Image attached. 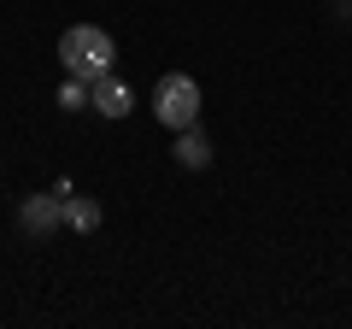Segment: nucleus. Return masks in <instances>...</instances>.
Masks as SVG:
<instances>
[{
	"mask_svg": "<svg viewBox=\"0 0 352 329\" xmlns=\"http://www.w3.org/2000/svg\"><path fill=\"white\" fill-rule=\"evenodd\" d=\"M59 65L76 83H100L106 71H118V41L106 36L100 24H71L59 36Z\"/></svg>",
	"mask_w": 352,
	"mask_h": 329,
	"instance_id": "1",
	"label": "nucleus"
},
{
	"mask_svg": "<svg viewBox=\"0 0 352 329\" xmlns=\"http://www.w3.org/2000/svg\"><path fill=\"white\" fill-rule=\"evenodd\" d=\"M59 106H65V112H76V106H88V83H76V76H71V83L59 89Z\"/></svg>",
	"mask_w": 352,
	"mask_h": 329,
	"instance_id": "7",
	"label": "nucleus"
},
{
	"mask_svg": "<svg viewBox=\"0 0 352 329\" xmlns=\"http://www.w3.org/2000/svg\"><path fill=\"white\" fill-rule=\"evenodd\" d=\"M153 118H159L164 129H188V124H200V83H194L188 71L159 76V89H153Z\"/></svg>",
	"mask_w": 352,
	"mask_h": 329,
	"instance_id": "2",
	"label": "nucleus"
},
{
	"mask_svg": "<svg viewBox=\"0 0 352 329\" xmlns=\"http://www.w3.org/2000/svg\"><path fill=\"white\" fill-rule=\"evenodd\" d=\"M65 229H76V235H94V229H100V200H88V194L65 200Z\"/></svg>",
	"mask_w": 352,
	"mask_h": 329,
	"instance_id": "6",
	"label": "nucleus"
},
{
	"mask_svg": "<svg viewBox=\"0 0 352 329\" xmlns=\"http://www.w3.org/2000/svg\"><path fill=\"white\" fill-rule=\"evenodd\" d=\"M88 106L100 118H129V106H135V94H129V83L118 71H106L100 83H88Z\"/></svg>",
	"mask_w": 352,
	"mask_h": 329,
	"instance_id": "4",
	"label": "nucleus"
},
{
	"mask_svg": "<svg viewBox=\"0 0 352 329\" xmlns=\"http://www.w3.org/2000/svg\"><path fill=\"white\" fill-rule=\"evenodd\" d=\"M176 164H182V171H206V164H212V136H206L200 124L176 129Z\"/></svg>",
	"mask_w": 352,
	"mask_h": 329,
	"instance_id": "5",
	"label": "nucleus"
},
{
	"mask_svg": "<svg viewBox=\"0 0 352 329\" xmlns=\"http://www.w3.org/2000/svg\"><path fill=\"white\" fill-rule=\"evenodd\" d=\"M18 224H24L30 235H53V229L65 224V194H24Z\"/></svg>",
	"mask_w": 352,
	"mask_h": 329,
	"instance_id": "3",
	"label": "nucleus"
}]
</instances>
